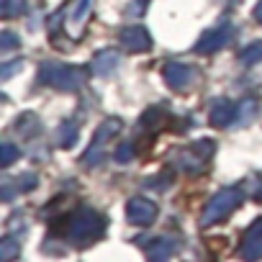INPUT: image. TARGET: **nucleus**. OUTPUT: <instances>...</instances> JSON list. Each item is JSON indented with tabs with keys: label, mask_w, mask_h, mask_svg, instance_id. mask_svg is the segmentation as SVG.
Returning <instances> with one entry per match:
<instances>
[{
	"label": "nucleus",
	"mask_w": 262,
	"mask_h": 262,
	"mask_svg": "<svg viewBox=\"0 0 262 262\" xmlns=\"http://www.w3.org/2000/svg\"><path fill=\"white\" fill-rule=\"evenodd\" d=\"M188 149H190L195 157H201V160L206 162V160L213 157V152H216V142H213V139H198V142H193Z\"/></svg>",
	"instance_id": "6ab92c4d"
},
{
	"label": "nucleus",
	"mask_w": 262,
	"mask_h": 262,
	"mask_svg": "<svg viewBox=\"0 0 262 262\" xmlns=\"http://www.w3.org/2000/svg\"><path fill=\"white\" fill-rule=\"evenodd\" d=\"M90 6H93V0H75L72 13H70V21H67V26H70V31H72L75 39L80 36V29L85 26V21H88V16H90Z\"/></svg>",
	"instance_id": "ddd939ff"
},
{
	"label": "nucleus",
	"mask_w": 262,
	"mask_h": 262,
	"mask_svg": "<svg viewBox=\"0 0 262 262\" xmlns=\"http://www.w3.org/2000/svg\"><path fill=\"white\" fill-rule=\"evenodd\" d=\"M149 6V0H128V8H126V16H144Z\"/></svg>",
	"instance_id": "bb28decb"
},
{
	"label": "nucleus",
	"mask_w": 262,
	"mask_h": 262,
	"mask_svg": "<svg viewBox=\"0 0 262 262\" xmlns=\"http://www.w3.org/2000/svg\"><path fill=\"white\" fill-rule=\"evenodd\" d=\"M239 108H242V113H239V121H242V123L254 121V116H257V100H254V98H247Z\"/></svg>",
	"instance_id": "5701e85b"
},
{
	"label": "nucleus",
	"mask_w": 262,
	"mask_h": 262,
	"mask_svg": "<svg viewBox=\"0 0 262 262\" xmlns=\"http://www.w3.org/2000/svg\"><path fill=\"white\" fill-rule=\"evenodd\" d=\"M16 131H18L24 139H31V137H36L39 131H41V123H39V118H36L34 113H24V116L16 121Z\"/></svg>",
	"instance_id": "dca6fc26"
},
{
	"label": "nucleus",
	"mask_w": 262,
	"mask_h": 262,
	"mask_svg": "<svg viewBox=\"0 0 262 262\" xmlns=\"http://www.w3.org/2000/svg\"><path fill=\"white\" fill-rule=\"evenodd\" d=\"M236 59H239V64H244V67L259 64V62H262V39H259V41H252L247 49H242V52L236 54Z\"/></svg>",
	"instance_id": "f3484780"
},
{
	"label": "nucleus",
	"mask_w": 262,
	"mask_h": 262,
	"mask_svg": "<svg viewBox=\"0 0 262 262\" xmlns=\"http://www.w3.org/2000/svg\"><path fill=\"white\" fill-rule=\"evenodd\" d=\"M113 157H116V162H118V165H128L131 160H134V147H131V144H121V147L116 149V155H113Z\"/></svg>",
	"instance_id": "393cba45"
},
{
	"label": "nucleus",
	"mask_w": 262,
	"mask_h": 262,
	"mask_svg": "<svg viewBox=\"0 0 262 262\" xmlns=\"http://www.w3.org/2000/svg\"><path fill=\"white\" fill-rule=\"evenodd\" d=\"M144 252H147V257L155 259V262L170 259V257L178 252V242H175L172 236H157V239H152V242L144 244Z\"/></svg>",
	"instance_id": "f8f14e48"
},
{
	"label": "nucleus",
	"mask_w": 262,
	"mask_h": 262,
	"mask_svg": "<svg viewBox=\"0 0 262 262\" xmlns=\"http://www.w3.org/2000/svg\"><path fill=\"white\" fill-rule=\"evenodd\" d=\"M36 80L47 88H54V90H62V93H72L77 88L85 85L88 80V72L82 67H75V64H62V62H41L39 64V72H36Z\"/></svg>",
	"instance_id": "f03ea898"
},
{
	"label": "nucleus",
	"mask_w": 262,
	"mask_h": 262,
	"mask_svg": "<svg viewBox=\"0 0 262 262\" xmlns=\"http://www.w3.org/2000/svg\"><path fill=\"white\" fill-rule=\"evenodd\" d=\"M236 113H239V108L229 98H216L211 103V108H208V123L213 128H226L236 118Z\"/></svg>",
	"instance_id": "9d476101"
},
{
	"label": "nucleus",
	"mask_w": 262,
	"mask_h": 262,
	"mask_svg": "<svg viewBox=\"0 0 262 262\" xmlns=\"http://www.w3.org/2000/svg\"><path fill=\"white\" fill-rule=\"evenodd\" d=\"M239 257H244V259H259L262 257V216L254 219L249 224V229L244 231V239L239 244Z\"/></svg>",
	"instance_id": "1a4fd4ad"
},
{
	"label": "nucleus",
	"mask_w": 262,
	"mask_h": 262,
	"mask_svg": "<svg viewBox=\"0 0 262 262\" xmlns=\"http://www.w3.org/2000/svg\"><path fill=\"white\" fill-rule=\"evenodd\" d=\"M105 224H108V219L103 213H98L95 208L80 206V208L64 213L62 219H57L52 224V231L64 236L67 244H72L77 249H85V247L95 244L98 239H103Z\"/></svg>",
	"instance_id": "f257e3e1"
},
{
	"label": "nucleus",
	"mask_w": 262,
	"mask_h": 262,
	"mask_svg": "<svg viewBox=\"0 0 262 262\" xmlns=\"http://www.w3.org/2000/svg\"><path fill=\"white\" fill-rule=\"evenodd\" d=\"M21 254V242L16 236H6L0 242V259H16Z\"/></svg>",
	"instance_id": "aec40b11"
},
{
	"label": "nucleus",
	"mask_w": 262,
	"mask_h": 262,
	"mask_svg": "<svg viewBox=\"0 0 262 262\" xmlns=\"http://www.w3.org/2000/svg\"><path fill=\"white\" fill-rule=\"evenodd\" d=\"M160 216V208L155 201L144 198V195H137V198H131L128 206H126V219L128 224H134V226H152Z\"/></svg>",
	"instance_id": "423d86ee"
},
{
	"label": "nucleus",
	"mask_w": 262,
	"mask_h": 262,
	"mask_svg": "<svg viewBox=\"0 0 262 262\" xmlns=\"http://www.w3.org/2000/svg\"><path fill=\"white\" fill-rule=\"evenodd\" d=\"M118 67H121V54L116 49H103V52H98L93 57L90 75H95V77H113Z\"/></svg>",
	"instance_id": "9b49d317"
},
{
	"label": "nucleus",
	"mask_w": 262,
	"mask_h": 262,
	"mask_svg": "<svg viewBox=\"0 0 262 262\" xmlns=\"http://www.w3.org/2000/svg\"><path fill=\"white\" fill-rule=\"evenodd\" d=\"M24 70V59H11V62H6L3 67H0V80L3 82H8L13 75H18Z\"/></svg>",
	"instance_id": "4be33fe9"
},
{
	"label": "nucleus",
	"mask_w": 262,
	"mask_h": 262,
	"mask_svg": "<svg viewBox=\"0 0 262 262\" xmlns=\"http://www.w3.org/2000/svg\"><path fill=\"white\" fill-rule=\"evenodd\" d=\"M77 137H80L77 121L67 118V121H62V123H59V131H57V142H59V147H62V149H70V147H75Z\"/></svg>",
	"instance_id": "2eb2a0df"
},
{
	"label": "nucleus",
	"mask_w": 262,
	"mask_h": 262,
	"mask_svg": "<svg viewBox=\"0 0 262 262\" xmlns=\"http://www.w3.org/2000/svg\"><path fill=\"white\" fill-rule=\"evenodd\" d=\"M170 183H172V175H167V178H165V175H160V178H152V180H147V183H144V188H152V185L167 188Z\"/></svg>",
	"instance_id": "cd10ccee"
},
{
	"label": "nucleus",
	"mask_w": 262,
	"mask_h": 262,
	"mask_svg": "<svg viewBox=\"0 0 262 262\" xmlns=\"http://www.w3.org/2000/svg\"><path fill=\"white\" fill-rule=\"evenodd\" d=\"M121 131H123V121H121L118 116H111V118L100 121L80 162H82L85 167H95V165L103 160V149H105V147H108V144H111V142H113L118 134H121Z\"/></svg>",
	"instance_id": "20e7f679"
},
{
	"label": "nucleus",
	"mask_w": 262,
	"mask_h": 262,
	"mask_svg": "<svg viewBox=\"0 0 262 262\" xmlns=\"http://www.w3.org/2000/svg\"><path fill=\"white\" fill-rule=\"evenodd\" d=\"M26 3L29 0H0V16L3 18H18L21 13H26Z\"/></svg>",
	"instance_id": "a211bd4d"
},
{
	"label": "nucleus",
	"mask_w": 262,
	"mask_h": 262,
	"mask_svg": "<svg viewBox=\"0 0 262 262\" xmlns=\"http://www.w3.org/2000/svg\"><path fill=\"white\" fill-rule=\"evenodd\" d=\"M21 157V149L16 144H0V167H11L16 160Z\"/></svg>",
	"instance_id": "412c9836"
},
{
	"label": "nucleus",
	"mask_w": 262,
	"mask_h": 262,
	"mask_svg": "<svg viewBox=\"0 0 262 262\" xmlns=\"http://www.w3.org/2000/svg\"><path fill=\"white\" fill-rule=\"evenodd\" d=\"M242 201H244V193H242L239 188H221V190L206 203V208H203V213H201V221H198L201 229H208V226H213V224L229 219V216L242 206Z\"/></svg>",
	"instance_id": "7ed1b4c3"
},
{
	"label": "nucleus",
	"mask_w": 262,
	"mask_h": 262,
	"mask_svg": "<svg viewBox=\"0 0 262 262\" xmlns=\"http://www.w3.org/2000/svg\"><path fill=\"white\" fill-rule=\"evenodd\" d=\"M118 44L126 52H149L152 49V36L144 26H126L118 31Z\"/></svg>",
	"instance_id": "6e6552de"
},
{
	"label": "nucleus",
	"mask_w": 262,
	"mask_h": 262,
	"mask_svg": "<svg viewBox=\"0 0 262 262\" xmlns=\"http://www.w3.org/2000/svg\"><path fill=\"white\" fill-rule=\"evenodd\" d=\"M165 121H167V108H162V105L147 108L144 116L139 118L142 128H147V131H160V128H165Z\"/></svg>",
	"instance_id": "4468645a"
},
{
	"label": "nucleus",
	"mask_w": 262,
	"mask_h": 262,
	"mask_svg": "<svg viewBox=\"0 0 262 262\" xmlns=\"http://www.w3.org/2000/svg\"><path fill=\"white\" fill-rule=\"evenodd\" d=\"M162 80H165L172 90L183 93V90H188V88L195 82V72H193V67L185 64V62H165V67H162Z\"/></svg>",
	"instance_id": "0eeeda50"
},
{
	"label": "nucleus",
	"mask_w": 262,
	"mask_h": 262,
	"mask_svg": "<svg viewBox=\"0 0 262 262\" xmlns=\"http://www.w3.org/2000/svg\"><path fill=\"white\" fill-rule=\"evenodd\" d=\"M18 47H21V39L13 31H3V34H0V49H3V52H13Z\"/></svg>",
	"instance_id": "b1692460"
},
{
	"label": "nucleus",
	"mask_w": 262,
	"mask_h": 262,
	"mask_svg": "<svg viewBox=\"0 0 262 262\" xmlns=\"http://www.w3.org/2000/svg\"><path fill=\"white\" fill-rule=\"evenodd\" d=\"M254 21H257V24H262V0L254 6Z\"/></svg>",
	"instance_id": "c85d7f7f"
},
{
	"label": "nucleus",
	"mask_w": 262,
	"mask_h": 262,
	"mask_svg": "<svg viewBox=\"0 0 262 262\" xmlns=\"http://www.w3.org/2000/svg\"><path fill=\"white\" fill-rule=\"evenodd\" d=\"M231 36H234L231 24H229V21H221V24L211 26V29L195 41L193 52H195V54H213V52H219L221 47H226V44L231 41Z\"/></svg>",
	"instance_id": "39448f33"
},
{
	"label": "nucleus",
	"mask_w": 262,
	"mask_h": 262,
	"mask_svg": "<svg viewBox=\"0 0 262 262\" xmlns=\"http://www.w3.org/2000/svg\"><path fill=\"white\" fill-rule=\"evenodd\" d=\"M36 183H39V178H36L34 172H26V175L18 178V190H21V193H31V190L36 188Z\"/></svg>",
	"instance_id": "a878e982"
}]
</instances>
